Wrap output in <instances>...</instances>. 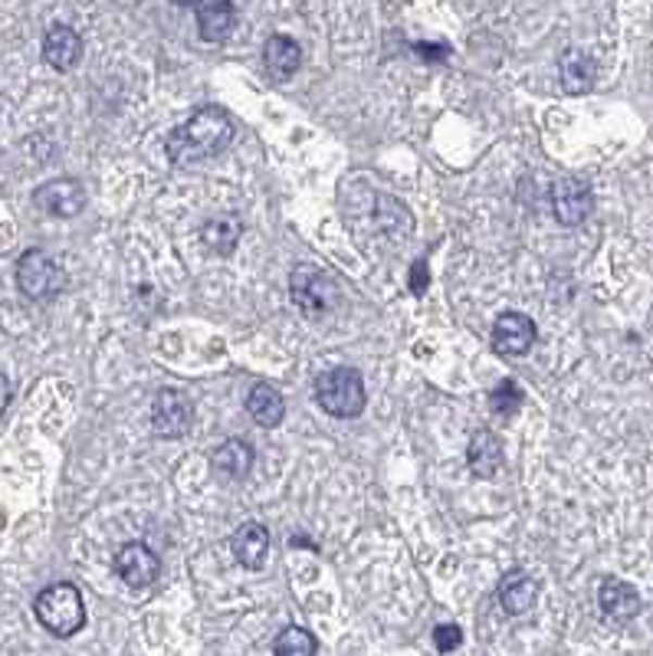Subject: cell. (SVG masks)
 <instances>
[{"label":"cell","mask_w":653,"mask_h":656,"mask_svg":"<svg viewBox=\"0 0 653 656\" xmlns=\"http://www.w3.org/2000/svg\"><path fill=\"white\" fill-rule=\"evenodd\" d=\"M194 14H198V34L204 43H224L237 30V8L230 0H201Z\"/></svg>","instance_id":"cell-12"},{"label":"cell","mask_w":653,"mask_h":656,"mask_svg":"<svg viewBox=\"0 0 653 656\" xmlns=\"http://www.w3.org/2000/svg\"><path fill=\"white\" fill-rule=\"evenodd\" d=\"M211 466L224 476V479H243L253 469V446L243 437H234L227 443H221L211 453Z\"/></svg>","instance_id":"cell-19"},{"label":"cell","mask_w":653,"mask_h":656,"mask_svg":"<svg viewBox=\"0 0 653 656\" xmlns=\"http://www.w3.org/2000/svg\"><path fill=\"white\" fill-rule=\"evenodd\" d=\"M8 404H11V381L8 375H0V414L8 411Z\"/></svg>","instance_id":"cell-27"},{"label":"cell","mask_w":653,"mask_h":656,"mask_svg":"<svg viewBox=\"0 0 653 656\" xmlns=\"http://www.w3.org/2000/svg\"><path fill=\"white\" fill-rule=\"evenodd\" d=\"M460 643H463V630L456 623H437L434 627V646L440 653H453Z\"/></svg>","instance_id":"cell-24"},{"label":"cell","mask_w":653,"mask_h":656,"mask_svg":"<svg viewBox=\"0 0 653 656\" xmlns=\"http://www.w3.org/2000/svg\"><path fill=\"white\" fill-rule=\"evenodd\" d=\"M230 141H234L230 115L217 105H204L165 138V151H168L172 164H188V161L221 154Z\"/></svg>","instance_id":"cell-1"},{"label":"cell","mask_w":653,"mask_h":656,"mask_svg":"<svg viewBox=\"0 0 653 656\" xmlns=\"http://www.w3.org/2000/svg\"><path fill=\"white\" fill-rule=\"evenodd\" d=\"M315 401L325 414L339 420H352L365 411L368 391L355 368H332L315 378Z\"/></svg>","instance_id":"cell-3"},{"label":"cell","mask_w":653,"mask_h":656,"mask_svg":"<svg viewBox=\"0 0 653 656\" xmlns=\"http://www.w3.org/2000/svg\"><path fill=\"white\" fill-rule=\"evenodd\" d=\"M240 237H243V224H240V217H234V214H217V217H211V220L204 224V230H201L204 247L214 250L217 256H234Z\"/></svg>","instance_id":"cell-20"},{"label":"cell","mask_w":653,"mask_h":656,"mask_svg":"<svg viewBox=\"0 0 653 656\" xmlns=\"http://www.w3.org/2000/svg\"><path fill=\"white\" fill-rule=\"evenodd\" d=\"M17 286L27 299H50L66 286V273L60 269V263L43 253V250H27L17 260Z\"/></svg>","instance_id":"cell-5"},{"label":"cell","mask_w":653,"mask_h":656,"mask_svg":"<svg viewBox=\"0 0 653 656\" xmlns=\"http://www.w3.org/2000/svg\"><path fill=\"white\" fill-rule=\"evenodd\" d=\"M234 558L250 568V571H260L266 565V555H269V532L266 526L260 522H247L234 532Z\"/></svg>","instance_id":"cell-18"},{"label":"cell","mask_w":653,"mask_h":656,"mask_svg":"<svg viewBox=\"0 0 653 656\" xmlns=\"http://www.w3.org/2000/svg\"><path fill=\"white\" fill-rule=\"evenodd\" d=\"M594 207V194H591V185L581 181V178H558L552 185V214L558 224L565 227H578L581 220H588Z\"/></svg>","instance_id":"cell-7"},{"label":"cell","mask_w":653,"mask_h":656,"mask_svg":"<svg viewBox=\"0 0 653 656\" xmlns=\"http://www.w3.org/2000/svg\"><path fill=\"white\" fill-rule=\"evenodd\" d=\"M43 60H47L53 70L70 73V70L83 60V37H79L73 27H66V24L50 27L47 37H43Z\"/></svg>","instance_id":"cell-14"},{"label":"cell","mask_w":653,"mask_h":656,"mask_svg":"<svg viewBox=\"0 0 653 656\" xmlns=\"http://www.w3.org/2000/svg\"><path fill=\"white\" fill-rule=\"evenodd\" d=\"M191 414H194L191 401L175 388L158 391L151 401V427H154V433L168 437V440H178L191 430Z\"/></svg>","instance_id":"cell-6"},{"label":"cell","mask_w":653,"mask_h":656,"mask_svg":"<svg viewBox=\"0 0 653 656\" xmlns=\"http://www.w3.org/2000/svg\"><path fill=\"white\" fill-rule=\"evenodd\" d=\"M427 282H430V273H427V263L424 260H414V266H411V292L414 295H424L427 292Z\"/></svg>","instance_id":"cell-25"},{"label":"cell","mask_w":653,"mask_h":656,"mask_svg":"<svg viewBox=\"0 0 653 656\" xmlns=\"http://www.w3.org/2000/svg\"><path fill=\"white\" fill-rule=\"evenodd\" d=\"M414 53H417L420 60H427V63H443V60L450 56V50H447L443 43H417Z\"/></svg>","instance_id":"cell-26"},{"label":"cell","mask_w":653,"mask_h":656,"mask_svg":"<svg viewBox=\"0 0 653 656\" xmlns=\"http://www.w3.org/2000/svg\"><path fill=\"white\" fill-rule=\"evenodd\" d=\"M289 295L305 318H318L342 302V289H339L336 276L318 266H309V263H299L289 273Z\"/></svg>","instance_id":"cell-4"},{"label":"cell","mask_w":653,"mask_h":656,"mask_svg":"<svg viewBox=\"0 0 653 656\" xmlns=\"http://www.w3.org/2000/svg\"><path fill=\"white\" fill-rule=\"evenodd\" d=\"M263 66H266L269 79L286 83V79L296 76L299 66H302V50H299V43H296L292 37H286V34H273V37L263 43Z\"/></svg>","instance_id":"cell-15"},{"label":"cell","mask_w":653,"mask_h":656,"mask_svg":"<svg viewBox=\"0 0 653 656\" xmlns=\"http://www.w3.org/2000/svg\"><path fill=\"white\" fill-rule=\"evenodd\" d=\"M34 204L50 217H76L86 207V188L73 178H56L34 191Z\"/></svg>","instance_id":"cell-9"},{"label":"cell","mask_w":653,"mask_h":656,"mask_svg":"<svg viewBox=\"0 0 653 656\" xmlns=\"http://www.w3.org/2000/svg\"><path fill=\"white\" fill-rule=\"evenodd\" d=\"M598 607H601V614L607 620L627 623V620H633L640 614L643 601H640V594H637L633 584H627L620 578H604L601 588H598Z\"/></svg>","instance_id":"cell-11"},{"label":"cell","mask_w":653,"mask_h":656,"mask_svg":"<svg viewBox=\"0 0 653 656\" xmlns=\"http://www.w3.org/2000/svg\"><path fill=\"white\" fill-rule=\"evenodd\" d=\"M466 463L473 469V476L479 479H493L500 469H503V443L493 430L479 427L473 437H469V446H466Z\"/></svg>","instance_id":"cell-13"},{"label":"cell","mask_w":653,"mask_h":656,"mask_svg":"<svg viewBox=\"0 0 653 656\" xmlns=\"http://www.w3.org/2000/svg\"><path fill=\"white\" fill-rule=\"evenodd\" d=\"M536 321L523 312H503L493 321V349L500 355H526L536 345Z\"/></svg>","instance_id":"cell-10"},{"label":"cell","mask_w":653,"mask_h":656,"mask_svg":"<svg viewBox=\"0 0 653 656\" xmlns=\"http://www.w3.org/2000/svg\"><path fill=\"white\" fill-rule=\"evenodd\" d=\"M34 614H37V620H40L53 636H60V640H66V636H73V633H79V630L86 627V604H83V594H79L76 584H66V581L43 588V591L37 594V601H34Z\"/></svg>","instance_id":"cell-2"},{"label":"cell","mask_w":653,"mask_h":656,"mask_svg":"<svg viewBox=\"0 0 653 656\" xmlns=\"http://www.w3.org/2000/svg\"><path fill=\"white\" fill-rule=\"evenodd\" d=\"M247 414L260 427H279V420L286 417V401L273 384H253V391L247 394Z\"/></svg>","instance_id":"cell-21"},{"label":"cell","mask_w":653,"mask_h":656,"mask_svg":"<svg viewBox=\"0 0 653 656\" xmlns=\"http://www.w3.org/2000/svg\"><path fill=\"white\" fill-rule=\"evenodd\" d=\"M594 76H598V63L591 60V53L572 47L562 53L558 60V79H562V89L568 96H581L594 86Z\"/></svg>","instance_id":"cell-16"},{"label":"cell","mask_w":653,"mask_h":656,"mask_svg":"<svg viewBox=\"0 0 653 656\" xmlns=\"http://www.w3.org/2000/svg\"><path fill=\"white\" fill-rule=\"evenodd\" d=\"M539 601V581L523 568H513L500 581V604L506 614H529Z\"/></svg>","instance_id":"cell-17"},{"label":"cell","mask_w":653,"mask_h":656,"mask_svg":"<svg viewBox=\"0 0 653 656\" xmlns=\"http://www.w3.org/2000/svg\"><path fill=\"white\" fill-rule=\"evenodd\" d=\"M523 401H526V394L519 391V384H516L513 378H506L503 384H497L493 391H489V411L500 414V417H513V414H519Z\"/></svg>","instance_id":"cell-23"},{"label":"cell","mask_w":653,"mask_h":656,"mask_svg":"<svg viewBox=\"0 0 653 656\" xmlns=\"http://www.w3.org/2000/svg\"><path fill=\"white\" fill-rule=\"evenodd\" d=\"M318 643L305 627H286L276 643H273V656H315Z\"/></svg>","instance_id":"cell-22"},{"label":"cell","mask_w":653,"mask_h":656,"mask_svg":"<svg viewBox=\"0 0 653 656\" xmlns=\"http://www.w3.org/2000/svg\"><path fill=\"white\" fill-rule=\"evenodd\" d=\"M115 575L128 584V588H148L158 581L161 575V558L145 545V542H128L115 552Z\"/></svg>","instance_id":"cell-8"}]
</instances>
